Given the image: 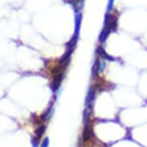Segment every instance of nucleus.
<instances>
[{
    "label": "nucleus",
    "mask_w": 147,
    "mask_h": 147,
    "mask_svg": "<svg viewBox=\"0 0 147 147\" xmlns=\"http://www.w3.org/2000/svg\"><path fill=\"white\" fill-rule=\"evenodd\" d=\"M33 147H38V141H37V140H33Z\"/></svg>",
    "instance_id": "obj_4"
},
{
    "label": "nucleus",
    "mask_w": 147,
    "mask_h": 147,
    "mask_svg": "<svg viewBox=\"0 0 147 147\" xmlns=\"http://www.w3.org/2000/svg\"><path fill=\"white\" fill-rule=\"evenodd\" d=\"M45 129H46V126L45 125H40V127H38L37 129H36V137H37V138H40L42 137L43 133L45 132Z\"/></svg>",
    "instance_id": "obj_2"
},
{
    "label": "nucleus",
    "mask_w": 147,
    "mask_h": 147,
    "mask_svg": "<svg viewBox=\"0 0 147 147\" xmlns=\"http://www.w3.org/2000/svg\"><path fill=\"white\" fill-rule=\"evenodd\" d=\"M48 145H49V138H45L43 140L42 143H41L40 147H48Z\"/></svg>",
    "instance_id": "obj_3"
},
{
    "label": "nucleus",
    "mask_w": 147,
    "mask_h": 147,
    "mask_svg": "<svg viewBox=\"0 0 147 147\" xmlns=\"http://www.w3.org/2000/svg\"><path fill=\"white\" fill-rule=\"evenodd\" d=\"M92 136V128H91V125H90V123H87L85 125V129L84 132H83V138H84L85 141H88Z\"/></svg>",
    "instance_id": "obj_1"
}]
</instances>
